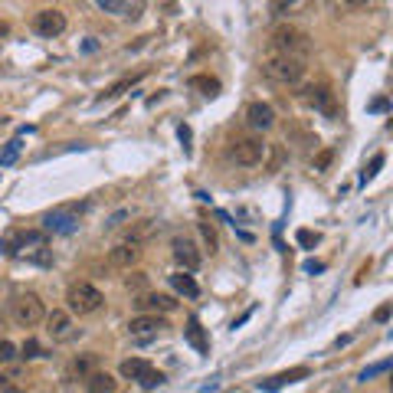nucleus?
<instances>
[{
  "label": "nucleus",
  "mask_w": 393,
  "mask_h": 393,
  "mask_svg": "<svg viewBox=\"0 0 393 393\" xmlns=\"http://www.w3.org/2000/svg\"><path fill=\"white\" fill-rule=\"evenodd\" d=\"M262 75L272 79V82H279V86H295V82H302V75H305V60L272 53V56L262 60Z\"/></svg>",
  "instance_id": "f257e3e1"
},
{
  "label": "nucleus",
  "mask_w": 393,
  "mask_h": 393,
  "mask_svg": "<svg viewBox=\"0 0 393 393\" xmlns=\"http://www.w3.org/2000/svg\"><path fill=\"white\" fill-rule=\"evenodd\" d=\"M269 43H272V53H282V56L305 60L308 53H311V39H308V33H302L298 26H275Z\"/></svg>",
  "instance_id": "f03ea898"
},
{
  "label": "nucleus",
  "mask_w": 393,
  "mask_h": 393,
  "mask_svg": "<svg viewBox=\"0 0 393 393\" xmlns=\"http://www.w3.org/2000/svg\"><path fill=\"white\" fill-rule=\"evenodd\" d=\"M10 315L20 328H37L39 321L46 318V308H43V302H39V295L24 292L10 302Z\"/></svg>",
  "instance_id": "7ed1b4c3"
},
{
  "label": "nucleus",
  "mask_w": 393,
  "mask_h": 393,
  "mask_svg": "<svg viewBox=\"0 0 393 393\" xmlns=\"http://www.w3.org/2000/svg\"><path fill=\"white\" fill-rule=\"evenodd\" d=\"M102 292H98L92 282H75L69 285V292H66V305H69V311L73 315H92V311H98L102 308Z\"/></svg>",
  "instance_id": "20e7f679"
},
{
  "label": "nucleus",
  "mask_w": 393,
  "mask_h": 393,
  "mask_svg": "<svg viewBox=\"0 0 393 393\" xmlns=\"http://www.w3.org/2000/svg\"><path fill=\"white\" fill-rule=\"evenodd\" d=\"M43 249L46 246V233L43 230H10V233L0 239V253L3 256H20L24 249Z\"/></svg>",
  "instance_id": "39448f33"
},
{
  "label": "nucleus",
  "mask_w": 393,
  "mask_h": 393,
  "mask_svg": "<svg viewBox=\"0 0 393 393\" xmlns=\"http://www.w3.org/2000/svg\"><path fill=\"white\" fill-rule=\"evenodd\" d=\"M79 210L86 207H62V210H53L43 217V233H60V236H69L79 230Z\"/></svg>",
  "instance_id": "423d86ee"
},
{
  "label": "nucleus",
  "mask_w": 393,
  "mask_h": 393,
  "mask_svg": "<svg viewBox=\"0 0 393 393\" xmlns=\"http://www.w3.org/2000/svg\"><path fill=\"white\" fill-rule=\"evenodd\" d=\"M230 158L236 164H243V167H256L259 161L266 158V145H262V138H236L233 151H230Z\"/></svg>",
  "instance_id": "0eeeda50"
},
{
  "label": "nucleus",
  "mask_w": 393,
  "mask_h": 393,
  "mask_svg": "<svg viewBox=\"0 0 393 393\" xmlns=\"http://www.w3.org/2000/svg\"><path fill=\"white\" fill-rule=\"evenodd\" d=\"M302 98L315 111H321L325 118H338V102H334V92L328 86H308L302 89Z\"/></svg>",
  "instance_id": "6e6552de"
},
{
  "label": "nucleus",
  "mask_w": 393,
  "mask_h": 393,
  "mask_svg": "<svg viewBox=\"0 0 393 393\" xmlns=\"http://www.w3.org/2000/svg\"><path fill=\"white\" fill-rule=\"evenodd\" d=\"M167 328V321L158 318V315H138V318L128 321V334L135 338V341H151V338H158L161 331Z\"/></svg>",
  "instance_id": "1a4fd4ad"
},
{
  "label": "nucleus",
  "mask_w": 393,
  "mask_h": 393,
  "mask_svg": "<svg viewBox=\"0 0 393 393\" xmlns=\"http://www.w3.org/2000/svg\"><path fill=\"white\" fill-rule=\"evenodd\" d=\"M46 331H49V338L53 341H73L75 338V328H73V318H69V311H49L46 318Z\"/></svg>",
  "instance_id": "9d476101"
},
{
  "label": "nucleus",
  "mask_w": 393,
  "mask_h": 393,
  "mask_svg": "<svg viewBox=\"0 0 393 393\" xmlns=\"http://www.w3.org/2000/svg\"><path fill=\"white\" fill-rule=\"evenodd\" d=\"M138 259H141V246H138V239H128V243H118L109 249V262L115 266V269H131Z\"/></svg>",
  "instance_id": "9b49d317"
},
{
  "label": "nucleus",
  "mask_w": 393,
  "mask_h": 393,
  "mask_svg": "<svg viewBox=\"0 0 393 393\" xmlns=\"http://www.w3.org/2000/svg\"><path fill=\"white\" fill-rule=\"evenodd\" d=\"M33 30H37L39 37H60L62 30H66V17H62L60 10H39L37 17H33Z\"/></svg>",
  "instance_id": "f8f14e48"
},
{
  "label": "nucleus",
  "mask_w": 393,
  "mask_h": 393,
  "mask_svg": "<svg viewBox=\"0 0 393 393\" xmlns=\"http://www.w3.org/2000/svg\"><path fill=\"white\" fill-rule=\"evenodd\" d=\"M171 246H174V259H177V266H181L184 272H194L196 266H200V253H196L194 239H187V236H177Z\"/></svg>",
  "instance_id": "ddd939ff"
},
{
  "label": "nucleus",
  "mask_w": 393,
  "mask_h": 393,
  "mask_svg": "<svg viewBox=\"0 0 393 393\" xmlns=\"http://www.w3.org/2000/svg\"><path fill=\"white\" fill-rule=\"evenodd\" d=\"M135 305H138V311H141V315H158V311L164 315V311H174V308H177V302H174L171 295H141Z\"/></svg>",
  "instance_id": "4468645a"
},
{
  "label": "nucleus",
  "mask_w": 393,
  "mask_h": 393,
  "mask_svg": "<svg viewBox=\"0 0 393 393\" xmlns=\"http://www.w3.org/2000/svg\"><path fill=\"white\" fill-rule=\"evenodd\" d=\"M305 377H308V367H292V370H285V374H275V377H269V381H262L259 383V390L275 393V390H282V387H289V383H295V381H305Z\"/></svg>",
  "instance_id": "2eb2a0df"
},
{
  "label": "nucleus",
  "mask_w": 393,
  "mask_h": 393,
  "mask_svg": "<svg viewBox=\"0 0 393 393\" xmlns=\"http://www.w3.org/2000/svg\"><path fill=\"white\" fill-rule=\"evenodd\" d=\"M246 118H249V125L253 128H272L275 125V111H272V105H266V102H253L249 109H246Z\"/></svg>",
  "instance_id": "dca6fc26"
},
{
  "label": "nucleus",
  "mask_w": 393,
  "mask_h": 393,
  "mask_svg": "<svg viewBox=\"0 0 393 393\" xmlns=\"http://www.w3.org/2000/svg\"><path fill=\"white\" fill-rule=\"evenodd\" d=\"M184 338H187V344H194V351H196V354H210V338H207V331L200 328V321H196V318L187 321Z\"/></svg>",
  "instance_id": "f3484780"
},
{
  "label": "nucleus",
  "mask_w": 393,
  "mask_h": 393,
  "mask_svg": "<svg viewBox=\"0 0 393 393\" xmlns=\"http://www.w3.org/2000/svg\"><path fill=\"white\" fill-rule=\"evenodd\" d=\"M118 370H122L125 381H141L147 370H151V364H147L145 357H128V360H122V367Z\"/></svg>",
  "instance_id": "a211bd4d"
},
{
  "label": "nucleus",
  "mask_w": 393,
  "mask_h": 393,
  "mask_svg": "<svg viewBox=\"0 0 393 393\" xmlns=\"http://www.w3.org/2000/svg\"><path fill=\"white\" fill-rule=\"evenodd\" d=\"M86 390L89 393H115V377H111V374H89Z\"/></svg>",
  "instance_id": "6ab92c4d"
},
{
  "label": "nucleus",
  "mask_w": 393,
  "mask_h": 393,
  "mask_svg": "<svg viewBox=\"0 0 393 393\" xmlns=\"http://www.w3.org/2000/svg\"><path fill=\"white\" fill-rule=\"evenodd\" d=\"M171 285H174V292H181V295H187V298H196L200 295V285L187 275V272H177V275H171Z\"/></svg>",
  "instance_id": "aec40b11"
},
{
  "label": "nucleus",
  "mask_w": 393,
  "mask_h": 393,
  "mask_svg": "<svg viewBox=\"0 0 393 393\" xmlns=\"http://www.w3.org/2000/svg\"><path fill=\"white\" fill-rule=\"evenodd\" d=\"M190 86L200 89V95H207V98L220 95V82H217L213 75H194V79H190Z\"/></svg>",
  "instance_id": "412c9836"
},
{
  "label": "nucleus",
  "mask_w": 393,
  "mask_h": 393,
  "mask_svg": "<svg viewBox=\"0 0 393 393\" xmlns=\"http://www.w3.org/2000/svg\"><path fill=\"white\" fill-rule=\"evenodd\" d=\"M393 367V360L387 357V360H377V364H370V367H364L360 374H357V381L360 383H367V381H374V377H381V374H387V370Z\"/></svg>",
  "instance_id": "4be33fe9"
},
{
  "label": "nucleus",
  "mask_w": 393,
  "mask_h": 393,
  "mask_svg": "<svg viewBox=\"0 0 393 393\" xmlns=\"http://www.w3.org/2000/svg\"><path fill=\"white\" fill-rule=\"evenodd\" d=\"M138 79H141V73H138V75H128V79H122V82H115L111 89H105V92L98 95V102H109V98H118V95L125 92V89H131V86H135Z\"/></svg>",
  "instance_id": "5701e85b"
},
{
  "label": "nucleus",
  "mask_w": 393,
  "mask_h": 393,
  "mask_svg": "<svg viewBox=\"0 0 393 393\" xmlns=\"http://www.w3.org/2000/svg\"><path fill=\"white\" fill-rule=\"evenodd\" d=\"M20 147H24V145H20V138H13L10 145L0 151V167H10L13 161H17V154H20Z\"/></svg>",
  "instance_id": "b1692460"
},
{
  "label": "nucleus",
  "mask_w": 393,
  "mask_h": 393,
  "mask_svg": "<svg viewBox=\"0 0 393 393\" xmlns=\"http://www.w3.org/2000/svg\"><path fill=\"white\" fill-rule=\"evenodd\" d=\"M383 154H374V158H370V164L367 167H364V174H360V184H367V181H374V177H377V171H381L383 167Z\"/></svg>",
  "instance_id": "393cba45"
},
{
  "label": "nucleus",
  "mask_w": 393,
  "mask_h": 393,
  "mask_svg": "<svg viewBox=\"0 0 393 393\" xmlns=\"http://www.w3.org/2000/svg\"><path fill=\"white\" fill-rule=\"evenodd\" d=\"M95 3H98V10L115 13V17H122V13L128 10V0H95Z\"/></svg>",
  "instance_id": "a878e982"
},
{
  "label": "nucleus",
  "mask_w": 393,
  "mask_h": 393,
  "mask_svg": "<svg viewBox=\"0 0 393 393\" xmlns=\"http://www.w3.org/2000/svg\"><path fill=\"white\" fill-rule=\"evenodd\" d=\"M138 383H141L145 390H154V387H161V383H164V374H158V370L151 367V370H147V374H145V377H141Z\"/></svg>",
  "instance_id": "bb28decb"
},
{
  "label": "nucleus",
  "mask_w": 393,
  "mask_h": 393,
  "mask_svg": "<svg viewBox=\"0 0 393 393\" xmlns=\"http://www.w3.org/2000/svg\"><path fill=\"white\" fill-rule=\"evenodd\" d=\"M20 357H26V360H37V357H43V347H39V341H33V338H30V341L20 347Z\"/></svg>",
  "instance_id": "cd10ccee"
},
{
  "label": "nucleus",
  "mask_w": 393,
  "mask_h": 393,
  "mask_svg": "<svg viewBox=\"0 0 393 393\" xmlns=\"http://www.w3.org/2000/svg\"><path fill=\"white\" fill-rule=\"evenodd\" d=\"M200 233H203V239H207L210 253H217V249H220V239H217V230H213L210 223H200Z\"/></svg>",
  "instance_id": "c85d7f7f"
},
{
  "label": "nucleus",
  "mask_w": 393,
  "mask_h": 393,
  "mask_svg": "<svg viewBox=\"0 0 393 393\" xmlns=\"http://www.w3.org/2000/svg\"><path fill=\"white\" fill-rule=\"evenodd\" d=\"M298 243L305 246V249H315V246H318V233H311V230H298Z\"/></svg>",
  "instance_id": "c756f323"
},
{
  "label": "nucleus",
  "mask_w": 393,
  "mask_h": 393,
  "mask_svg": "<svg viewBox=\"0 0 393 393\" xmlns=\"http://www.w3.org/2000/svg\"><path fill=\"white\" fill-rule=\"evenodd\" d=\"M13 357H17V347L10 341H0V364H10Z\"/></svg>",
  "instance_id": "7c9ffc66"
},
{
  "label": "nucleus",
  "mask_w": 393,
  "mask_h": 393,
  "mask_svg": "<svg viewBox=\"0 0 393 393\" xmlns=\"http://www.w3.org/2000/svg\"><path fill=\"white\" fill-rule=\"evenodd\" d=\"M89 364H92V357H82V360H73V374H79V377H89Z\"/></svg>",
  "instance_id": "2f4dec72"
},
{
  "label": "nucleus",
  "mask_w": 393,
  "mask_h": 393,
  "mask_svg": "<svg viewBox=\"0 0 393 393\" xmlns=\"http://www.w3.org/2000/svg\"><path fill=\"white\" fill-rule=\"evenodd\" d=\"M328 164H331V151H321L318 158H315V171H325Z\"/></svg>",
  "instance_id": "473e14b6"
},
{
  "label": "nucleus",
  "mask_w": 393,
  "mask_h": 393,
  "mask_svg": "<svg viewBox=\"0 0 393 393\" xmlns=\"http://www.w3.org/2000/svg\"><path fill=\"white\" fill-rule=\"evenodd\" d=\"M302 269H305L308 275H315V272H325V262H318V259H308V262L302 266Z\"/></svg>",
  "instance_id": "72a5a7b5"
},
{
  "label": "nucleus",
  "mask_w": 393,
  "mask_h": 393,
  "mask_svg": "<svg viewBox=\"0 0 393 393\" xmlns=\"http://www.w3.org/2000/svg\"><path fill=\"white\" fill-rule=\"evenodd\" d=\"M0 393H24V390H20L17 383H10L7 377H0Z\"/></svg>",
  "instance_id": "f704fd0d"
},
{
  "label": "nucleus",
  "mask_w": 393,
  "mask_h": 393,
  "mask_svg": "<svg viewBox=\"0 0 393 393\" xmlns=\"http://www.w3.org/2000/svg\"><path fill=\"white\" fill-rule=\"evenodd\" d=\"M367 109H370V111H387V109H390V102H387V98H374Z\"/></svg>",
  "instance_id": "c9c22d12"
},
{
  "label": "nucleus",
  "mask_w": 393,
  "mask_h": 393,
  "mask_svg": "<svg viewBox=\"0 0 393 393\" xmlns=\"http://www.w3.org/2000/svg\"><path fill=\"white\" fill-rule=\"evenodd\" d=\"M177 138H181V141H184V147L190 151V128H187V125H181V128H177Z\"/></svg>",
  "instance_id": "e433bc0d"
},
{
  "label": "nucleus",
  "mask_w": 393,
  "mask_h": 393,
  "mask_svg": "<svg viewBox=\"0 0 393 393\" xmlns=\"http://www.w3.org/2000/svg\"><path fill=\"white\" fill-rule=\"evenodd\" d=\"M374 318H377V321H387V318H390V305H381V308H377V315H374Z\"/></svg>",
  "instance_id": "4c0bfd02"
},
{
  "label": "nucleus",
  "mask_w": 393,
  "mask_h": 393,
  "mask_svg": "<svg viewBox=\"0 0 393 393\" xmlns=\"http://www.w3.org/2000/svg\"><path fill=\"white\" fill-rule=\"evenodd\" d=\"M82 49H86V53H95L98 43H95V39H86V43H82Z\"/></svg>",
  "instance_id": "58836bf2"
},
{
  "label": "nucleus",
  "mask_w": 393,
  "mask_h": 393,
  "mask_svg": "<svg viewBox=\"0 0 393 393\" xmlns=\"http://www.w3.org/2000/svg\"><path fill=\"white\" fill-rule=\"evenodd\" d=\"M7 33H10V24H7V20H0V37H7Z\"/></svg>",
  "instance_id": "ea45409f"
},
{
  "label": "nucleus",
  "mask_w": 393,
  "mask_h": 393,
  "mask_svg": "<svg viewBox=\"0 0 393 393\" xmlns=\"http://www.w3.org/2000/svg\"><path fill=\"white\" fill-rule=\"evenodd\" d=\"M347 3H354V7H360V3H370V0H347Z\"/></svg>",
  "instance_id": "a19ab883"
}]
</instances>
